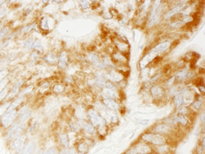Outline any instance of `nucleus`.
<instances>
[{"instance_id": "1", "label": "nucleus", "mask_w": 205, "mask_h": 154, "mask_svg": "<svg viewBox=\"0 0 205 154\" xmlns=\"http://www.w3.org/2000/svg\"><path fill=\"white\" fill-rule=\"evenodd\" d=\"M142 138L146 141L157 145H164L166 142V140L163 136L158 134H145L143 135Z\"/></svg>"}, {"instance_id": "2", "label": "nucleus", "mask_w": 205, "mask_h": 154, "mask_svg": "<svg viewBox=\"0 0 205 154\" xmlns=\"http://www.w3.org/2000/svg\"><path fill=\"white\" fill-rule=\"evenodd\" d=\"M152 152V149L146 144L140 143L136 144L129 149L126 154H148Z\"/></svg>"}, {"instance_id": "3", "label": "nucleus", "mask_w": 205, "mask_h": 154, "mask_svg": "<svg viewBox=\"0 0 205 154\" xmlns=\"http://www.w3.org/2000/svg\"><path fill=\"white\" fill-rule=\"evenodd\" d=\"M89 116L92 124L94 126H97L99 127V128L104 127L105 125V119L102 116H99L93 110H90L89 111Z\"/></svg>"}, {"instance_id": "4", "label": "nucleus", "mask_w": 205, "mask_h": 154, "mask_svg": "<svg viewBox=\"0 0 205 154\" xmlns=\"http://www.w3.org/2000/svg\"><path fill=\"white\" fill-rule=\"evenodd\" d=\"M17 116V112L15 111H10L9 113L6 114L2 119V123L3 125L5 127L8 126L14 121Z\"/></svg>"}, {"instance_id": "5", "label": "nucleus", "mask_w": 205, "mask_h": 154, "mask_svg": "<svg viewBox=\"0 0 205 154\" xmlns=\"http://www.w3.org/2000/svg\"><path fill=\"white\" fill-rule=\"evenodd\" d=\"M157 52H156L152 51V52L148 53L143 58V59L141 61V62H140V67L142 68H145L149 63L154 60L157 58Z\"/></svg>"}, {"instance_id": "6", "label": "nucleus", "mask_w": 205, "mask_h": 154, "mask_svg": "<svg viewBox=\"0 0 205 154\" xmlns=\"http://www.w3.org/2000/svg\"><path fill=\"white\" fill-rule=\"evenodd\" d=\"M24 128V125L21 124L20 125L15 124L9 132V137L10 138H13L18 136Z\"/></svg>"}, {"instance_id": "7", "label": "nucleus", "mask_w": 205, "mask_h": 154, "mask_svg": "<svg viewBox=\"0 0 205 154\" xmlns=\"http://www.w3.org/2000/svg\"><path fill=\"white\" fill-rule=\"evenodd\" d=\"M24 144V139L22 137L17 138L12 144V148L13 150H15L17 153H20L22 150Z\"/></svg>"}, {"instance_id": "8", "label": "nucleus", "mask_w": 205, "mask_h": 154, "mask_svg": "<svg viewBox=\"0 0 205 154\" xmlns=\"http://www.w3.org/2000/svg\"><path fill=\"white\" fill-rule=\"evenodd\" d=\"M171 45V42L170 41H165L162 43H160L158 45H157V46H155L152 51L158 52H163L164 51H165L166 49H167Z\"/></svg>"}, {"instance_id": "9", "label": "nucleus", "mask_w": 205, "mask_h": 154, "mask_svg": "<svg viewBox=\"0 0 205 154\" xmlns=\"http://www.w3.org/2000/svg\"><path fill=\"white\" fill-rule=\"evenodd\" d=\"M172 130V128L167 125H159L157 126L154 131L160 133H168Z\"/></svg>"}, {"instance_id": "10", "label": "nucleus", "mask_w": 205, "mask_h": 154, "mask_svg": "<svg viewBox=\"0 0 205 154\" xmlns=\"http://www.w3.org/2000/svg\"><path fill=\"white\" fill-rule=\"evenodd\" d=\"M102 94L105 98H109V99H112L116 97V93L114 90L108 89V88H105L103 90Z\"/></svg>"}, {"instance_id": "11", "label": "nucleus", "mask_w": 205, "mask_h": 154, "mask_svg": "<svg viewBox=\"0 0 205 154\" xmlns=\"http://www.w3.org/2000/svg\"><path fill=\"white\" fill-rule=\"evenodd\" d=\"M184 7V5H180V6H177L175 8H174L173 9H172L171 10H170L169 12H168L164 16V18L165 19H168L170 17H172V16L175 15L176 14H177V13H179L180 11Z\"/></svg>"}, {"instance_id": "12", "label": "nucleus", "mask_w": 205, "mask_h": 154, "mask_svg": "<svg viewBox=\"0 0 205 154\" xmlns=\"http://www.w3.org/2000/svg\"><path fill=\"white\" fill-rule=\"evenodd\" d=\"M79 125L82 127L86 131H87L88 133H93L94 132V128L93 127L90 125L89 123H87V121H80L78 122Z\"/></svg>"}, {"instance_id": "13", "label": "nucleus", "mask_w": 205, "mask_h": 154, "mask_svg": "<svg viewBox=\"0 0 205 154\" xmlns=\"http://www.w3.org/2000/svg\"><path fill=\"white\" fill-rule=\"evenodd\" d=\"M104 102L106 106L112 109H117L119 108V104L112 99H109V98H105Z\"/></svg>"}, {"instance_id": "14", "label": "nucleus", "mask_w": 205, "mask_h": 154, "mask_svg": "<svg viewBox=\"0 0 205 154\" xmlns=\"http://www.w3.org/2000/svg\"><path fill=\"white\" fill-rule=\"evenodd\" d=\"M151 92H152V94L153 95V96L158 97L162 95L163 90L160 87L157 85H155L152 88V89H151Z\"/></svg>"}, {"instance_id": "15", "label": "nucleus", "mask_w": 205, "mask_h": 154, "mask_svg": "<svg viewBox=\"0 0 205 154\" xmlns=\"http://www.w3.org/2000/svg\"><path fill=\"white\" fill-rule=\"evenodd\" d=\"M67 61H68V58L66 53L65 52H63L61 54V56L59 58V66L62 68L65 67Z\"/></svg>"}, {"instance_id": "16", "label": "nucleus", "mask_w": 205, "mask_h": 154, "mask_svg": "<svg viewBox=\"0 0 205 154\" xmlns=\"http://www.w3.org/2000/svg\"><path fill=\"white\" fill-rule=\"evenodd\" d=\"M159 13L156 14L154 17H153L152 18H150L149 20V21H148V27H152L154 26V25H155L157 22H158V21L159 20Z\"/></svg>"}, {"instance_id": "17", "label": "nucleus", "mask_w": 205, "mask_h": 154, "mask_svg": "<svg viewBox=\"0 0 205 154\" xmlns=\"http://www.w3.org/2000/svg\"><path fill=\"white\" fill-rule=\"evenodd\" d=\"M111 76L112 77V79L116 81V82H120V81H121L123 79V75L121 74L116 73V71L111 72Z\"/></svg>"}, {"instance_id": "18", "label": "nucleus", "mask_w": 205, "mask_h": 154, "mask_svg": "<svg viewBox=\"0 0 205 154\" xmlns=\"http://www.w3.org/2000/svg\"><path fill=\"white\" fill-rule=\"evenodd\" d=\"M60 140L62 144L66 147L69 146V138L66 135H60Z\"/></svg>"}, {"instance_id": "19", "label": "nucleus", "mask_w": 205, "mask_h": 154, "mask_svg": "<svg viewBox=\"0 0 205 154\" xmlns=\"http://www.w3.org/2000/svg\"><path fill=\"white\" fill-rule=\"evenodd\" d=\"M177 122H179L183 126H186L188 123V119L187 118L185 117L184 115L183 114H180L178 117H177Z\"/></svg>"}, {"instance_id": "20", "label": "nucleus", "mask_w": 205, "mask_h": 154, "mask_svg": "<svg viewBox=\"0 0 205 154\" xmlns=\"http://www.w3.org/2000/svg\"><path fill=\"white\" fill-rule=\"evenodd\" d=\"M31 114V112L30 111H25L22 114H21V117H20V121L21 122H25L28 119V117H30Z\"/></svg>"}, {"instance_id": "21", "label": "nucleus", "mask_w": 205, "mask_h": 154, "mask_svg": "<svg viewBox=\"0 0 205 154\" xmlns=\"http://www.w3.org/2000/svg\"><path fill=\"white\" fill-rule=\"evenodd\" d=\"M34 145L33 144H30L27 148H26L25 151L24 152V154H34Z\"/></svg>"}, {"instance_id": "22", "label": "nucleus", "mask_w": 205, "mask_h": 154, "mask_svg": "<svg viewBox=\"0 0 205 154\" xmlns=\"http://www.w3.org/2000/svg\"><path fill=\"white\" fill-rule=\"evenodd\" d=\"M89 58L91 62L95 64H99V58L96 54H91L89 56Z\"/></svg>"}, {"instance_id": "23", "label": "nucleus", "mask_w": 205, "mask_h": 154, "mask_svg": "<svg viewBox=\"0 0 205 154\" xmlns=\"http://www.w3.org/2000/svg\"><path fill=\"white\" fill-rule=\"evenodd\" d=\"M187 75V70L184 69L182 71H180L177 73V77L179 79H183L185 78Z\"/></svg>"}, {"instance_id": "24", "label": "nucleus", "mask_w": 205, "mask_h": 154, "mask_svg": "<svg viewBox=\"0 0 205 154\" xmlns=\"http://www.w3.org/2000/svg\"><path fill=\"white\" fill-rule=\"evenodd\" d=\"M167 150H168V148H167V146L166 145H161L160 147L157 148V151L160 154H164L167 153Z\"/></svg>"}, {"instance_id": "25", "label": "nucleus", "mask_w": 205, "mask_h": 154, "mask_svg": "<svg viewBox=\"0 0 205 154\" xmlns=\"http://www.w3.org/2000/svg\"><path fill=\"white\" fill-rule=\"evenodd\" d=\"M87 150H88L87 145H86L85 144H81L78 146V150H79L81 153H85L87 151Z\"/></svg>"}, {"instance_id": "26", "label": "nucleus", "mask_w": 205, "mask_h": 154, "mask_svg": "<svg viewBox=\"0 0 205 154\" xmlns=\"http://www.w3.org/2000/svg\"><path fill=\"white\" fill-rule=\"evenodd\" d=\"M182 95H177L176 98V107H179V106L182 104V103L183 102V98H182Z\"/></svg>"}, {"instance_id": "27", "label": "nucleus", "mask_w": 205, "mask_h": 154, "mask_svg": "<svg viewBox=\"0 0 205 154\" xmlns=\"http://www.w3.org/2000/svg\"><path fill=\"white\" fill-rule=\"evenodd\" d=\"M183 25H184V23H183L182 21H176V22H175V23L172 24L170 25V26L172 27H174V28H180V27H181Z\"/></svg>"}, {"instance_id": "28", "label": "nucleus", "mask_w": 205, "mask_h": 154, "mask_svg": "<svg viewBox=\"0 0 205 154\" xmlns=\"http://www.w3.org/2000/svg\"><path fill=\"white\" fill-rule=\"evenodd\" d=\"M46 60H47V61L49 62V63H51V62H55V61H56V58H55V56H54V55L52 54H48L47 56V57L46 58Z\"/></svg>"}, {"instance_id": "29", "label": "nucleus", "mask_w": 205, "mask_h": 154, "mask_svg": "<svg viewBox=\"0 0 205 154\" xmlns=\"http://www.w3.org/2000/svg\"><path fill=\"white\" fill-rule=\"evenodd\" d=\"M64 90V87L61 85H57L54 88V90L56 92H61Z\"/></svg>"}, {"instance_id": "30", "label": "nucleus", "mask_w": 205, "mask_h": 154, "mask_svg": "<svg viewBox=\"0 0 205 154\" xmlns=\"http://www.w3.org/2000/svg\"><path fill=\"white\" fill-rule=\"evenodd\" d=\"M44 154H58V152L55 148H50Z\"/></svg>"}, {"instance_id": "31", "label": "nucleus", "mask_w": 205, "mask_h": 154, "mask_svg": "<svg viewBox=\"0 0 205 154\" xmlns=\"http://www.w3.org/2000/svg\"><path fill=\"white\" fill-rule=\"evenodd\" d=\"M192 18L191 17H189V16H186V17H184V18H183V21H182V22L184 23V24H186V23H189V22H191V21H192Z\"/></svg>"}, {"instance_id": "32", "label": "nucleus", "mask_w": 205, "mask_h": 154, "mask_svg": "<svg viewBox=\"0 0 205 154\" xmlns=\"http://www.w3.org/2000/svg\"><path fill=\"white\" fill-rule=\"evenodd\" d=\"M8 107V104H5L0 107V115H2L4 113V112L6 111Z\"/></svg>"}, {"instance_id": "33", "label": "nucleus", "mask_w": 205, "mask_h": 154, "mask_svg": "<svg viewBox=\"0 0 205 154\" xmlns=\"http://www.w3.org/2000/svg\"><path fill=\"white\" fill-rule=\"evenodd\" d=\"M20 102H21V99H20H20H17V101H15L12 104V106H10V107H9V110H11V109H13V108H15L17 106L19 105V104H20Z\"/></svg>"}, {"instance_id": "34", "label": "nucleus", "mask_w": 205, "mask_h": 154, "mask_svg": "<svg viewBox=\"0 0 205 154\" xmlns=\"http://www.w3.org/2000/svg\"><path fill=\"white\" fill-rule=\"evenodd\" d=\"M81 6H82V8L84 9V10L88 9L89 8V6H90L89 3L87 2H82V3H81Z\"/></svg>"}, {"instance_id": "35", "label": "nucleus", "mask_w": 205, "mask_h": 154, "mask_svg": "<svg viewBox=\"0 0 205 154\" xmlns=\"http://www.w3.org/2000/svg\"><path fill=\"white\" fill-rule=\"evenodd\" d=\"M85 114L83 113V111H82V109H79L77 111V116L80 117V118H83L85 115Z\"/></svg>"}, {"instance_id": "36", "label": "nucleus", "mask_w": 205, "mask_h": 154, "mask_svg": "<svg viewBox=\"0 0 205 154\" xmlns=\"http://www.w3.org/2000/svg\"><path fill=\"white\" fill-rule=\"evenodd\" d=\"M34 48H37V49H42V46H41V44H40V43L38 41V40H37L34 44Z\"/></svg>"}, {"instance_id": "37", "label": "nucleus", "mask_w": 205, "mask_h": 154, "mask_svg": "<svg viewBox=\"0 0 205 154\" xmlns=\"http://www.w3.org/2000/svg\"><path fill=\"white\" fill-rule=\"evenodd\" d=\"M201 105V102H199V101H196L195 103H193V104H192L193 107L196 109H198L200 107Z\"/></svg>"}, {"instance_id": "38", "label": "nucleus", "mask_w": 205, "mask_h": 154, "mask_svg": "<svg viewBox=\"0 0 205 154\" xmlns=\"http://www.w3.org/2000/svg\"><path fill=\"white\" fill-rule=\"evenodd\" d=\"M115 57H116V59L120 60H122V61H126V58H125L123 56H122V55L120 54H116V56H115Z\"/></svg>"}, {"instance_id": "39", "label": "nucleus", "mask_w": 205, "mask_h": 154, "mask_svg": "<svg viewBox=\"0 0 205 154\" xmlns=\"http://www.w3.org/2000/svg\"><path fill=\"white\" fill-rule=\"evenodd\" d=\"M6 90H3L1 94H0V101H1L2 100V98L5 97V95H6Z\"/></svg>"}, {"instance_id": "40", "label": "nucleus", "mask_w": 205, "mask_h": 154, "mask_svg": "<svg viewBox=\"0 0 205 154\" xmlns=\"http://www.w3.org/2000/svg\"><path fill=\"white\" fill-rule=\"evenodd\" d=\"M174 80H175V77H172V79H170L169 80V85H171L174 83Z\"/></svg>"}, {"instance_id": "41", "label": "nucleus", "mask_w": 205, "mask_h": 154, "mask_svg": "<svg viewBox=\"0 0 205 154\" xmlns=\"http://www.w3.org/2000/svg\"><path fill=\"white\" fill-rule=\"evenodd\" d=\"M66 154H75V152L73 149H70L66 152Z\"/></svg>"}, {"instance_id": "42", "label": "nucleus", "mask_w": 205, "mask_h": 154, "mask_svg": "<svg viewBox=\"0 0 205 154\" xmlns=\"http://www.w3.org/2000/svg\"><path fill=\"white\" fill-rule=\"evenodd\" d=\"M201 121H203V123H204V112L203 114H201Z\"/></svg>"}, {"instance_id": "43", "label": "nucleus", "mask_w": 205, "mask_h": 154, "mask_svg": "<svg viewBox=\"0 0 205 154\" xmlns=\"http://www.w3.org/2000/svg\"><path fill=\"white\" fill-rule=\"evenodd\" d=\"M147 123H148V121H146V120L145 121H142L140 122V123L143 124V125H146Z\"/></svg>"}, {"instance_id": "44", "label": "nucleus", "mask_w": 205, "mask_h": 154, "mask_svg": "<svg viewBox=\"0 0 205 154\" xmlns=\"http://www.w3.org/2000/svg\"><path fill=\"white\" fill-rule=\"evenodd\" d=\"M199 89H200V90L201 91L203 90V92H204V87H199Z\"/></svg>"}]
</instances>
